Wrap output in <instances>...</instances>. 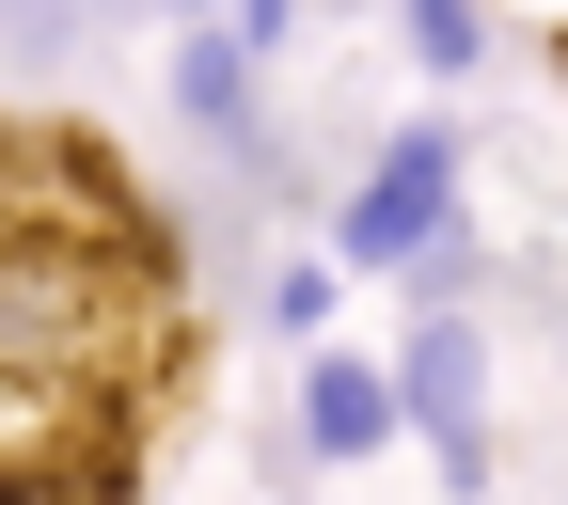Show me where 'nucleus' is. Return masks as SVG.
I'll return each instance as SVG.
<instances>
[{
	"label": "nucleus",
	"instance_id": "5",
	"mask_svg": "<svg viewBox=\"0 0 568 505\" xmlns=\"http://www.w3.org/2000/svg\"><path fill=\"white\" fill-rule=\"evenodd\" d=\"M253 80H268V48H253L237 17H174V127H205V142H268V127H253Z\"/></svg>",
	"mask_w": 568,
	"mask_h": 505
},
{
	"label": "nucleus",
	"instance_id": "4",
	"mask_svg": "<svg viewBox=\"0 0 568 505\" xmlns=\"http://www.w3.org/2000/svg\"><path fill=\"white\" fill-rule=\"evenodd\" d=\"M301 443H316V474H347V458L410 443V395H395V364H364V347H301Z\"/></svg>",
	"mask_w": 568,
	"mask_h": 505
},
{
	"label": "nucleus",
	"instance_id": "2",
	"mask_svg": "<svg viewBox=\"0 0 568 505\" xmlns=\"http://www.w3.org/2000/svg\"><path fill=\"white\" fill-rule=\"evenodd\" d=\"M443 238H458V127L426 111V127H395L379 159H364V190L332 205V253H347V269H395V284H410V269L443 253Z\"/></svg>",
	"mask_w": 568,
	"mask_h": 505
},
{
	"label": "nucleus",
	"instance_id": "7",
	"mask_svg": "<svg viewBox=\"0 0 568 505\" xmlns=\"http://www.w3.org/2000/svg\"><path fill=\"white\" fill-rule=\"evenodd\" d=\"M332 284H347V253H301V269H284V284H268V316H284V332H301V347H332Z\"/></svg>",
	"mask_w": 568,
	"mask_h": 505
},
{
	"label": "nucleus",
	"instance_id": "8",
	"mask_svg": "<svg viewBox=\"0 0 568 505\" xmlns=\"http://www.w3.org/2000/svg\"><path fill=\"white\" fill-rule=\"evenodd\" d=\"M222 17H237L253 48H284V32H301V0H222Z\"/></svg>",
	"mask_w": 568,
	"mask_h": 505
},
{
	"label": "nucleus",
	"instance_id": "9",
	"mask_svg": "<svg viewBox=\"0 0 568 505\" xmlns=\"http://www.w3.org/2000/svg\"><path fill=\"white\" fill-rule=\"evenodd\" d=\"M174 17H222V0H174Z\"/></svg>",
	"mask_w": 568,
	"mask_h": 505
},
{
	"label": "nucleus",
	"instance_id": "6",
	"mask_svg": "<svg viewBox=\"0 0 568 505\" xmlns=\"http://www.w3.org/2000/svg\"><path fill=\"white\" fill-rule=\"evenodd\" d=\"M395 32H410L426 80H474V63H489V0H395Z\"/></svg>",
	"mask_w": 568,
	"mask_h": 505
},
{
	"label": "nucleus",
	"instance_id": "3",
	"mask_svg": "<svg viewBox=\"0 0 568 505\" xmlns=\"http://www.w3.org/2000/svg\"><path fill=\"white\" fill-rule=\"evenodd\" d=\"M395 395H410V443L443 458V489L474 505V489H489V332H474L458 301H410V332H395Z\"/></svg>",
	"mask_w": 568,
	"mask_h": 505
},
{
	"label": "nucleus",
	"instance_id": "1",
	"mask_svg": "<svg viewBox=\"0 0 568 505\" xmlns=\"http://www.w3.org/2000/svg\"><path fill=\"white\" fill-rule=\"evenodd\" d=\"M174 347L159 222L80 159H0V505H126Z\"/></svg>",
	"mask_w": 568,
	"mask_h": 505
}]
</instances>
